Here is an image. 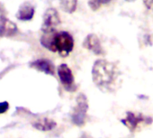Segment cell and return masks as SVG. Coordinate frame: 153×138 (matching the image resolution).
<instances>
[{"mask_svg":"<svg viewBox=\"0 0 153 138\" xmlns=\"http://www.w3.org/2000/svg\"><path fill=\"white\" fill-rule=\"evenodd\" d=\"M121 72L118 67L106 60H97L92 68V79L96 86L102 91L109 92L116 90Z\"/></svg>","mask_w":153,"mask_h":138,"instance_id":"cell-1","label":"cell"},{"mask_svg":"<svg viewBox=\"0 0 153 138\" xmlns=\"http://www.w3.org/2000/svg\"><path fill=\"white\" fill-rule=\"evenodd\" d=\"M74 48V39L68 32L54 33L52 37L51 51H58L62 57L68 56Z\"/></svg>","mask_w":153,"mask_h":138,"instance_id":"cell-2","label":"cell"},{"mask_svg":"<svg viewBox=\"0 0 153 138\" xmlns=\"http://www.w3.org/2000/svg\"><path fill=\"white\" fill-rule=\"evenodd\" d=\"M88 101L85 94L80 93L76 97V104L71 113V121L76 126H83L86 124Z\"/></svg>","mask_w":153,"mask_h":138,"instance_id":"cell-3","label":"cell"},{"mask_svg":"<svg viewBox=\"0 0 153 138\" xmlns=\"http://www.w3.org/2000/svg\"><path fill=\"white\" fill-rule=\"evenodd\" d=\"M122 124H123L129 130L131 131H135L139 125L141 123L145 124H151L152 123V118L149 116H146L142 115L141 113L136 114L133 112H127L125 118L121 120Z\"/></svg>","mask_w":153,"mask_h":138,"instance_id":"cell-4","label":"cell"},{"mask_svg":"<svg viewBox=\"0 0 153 138\" xmlns=\"http://www.w3.org/2000/svg\"><path fill=\"white\" fill-rule=\"evenodd\" d=\"M59 16L56 9L49 8L46 10L43 16V23L42 25V31L44 34L52 33L56 27L59 25Z\"/></svg>","mask_w":153,"mask_h":138,"instance_id":"cell-5","label":"cell"},{"mask_svg":"<svg viewBox=\"0 0 153 138\" xmlns=\"http://www.w3.org/2000/svg\"><path fill=\"white\" fill-rule=\"evenodd\" d=\"M58 75L61 84L68 91H74L76 90L73 73L67 64H60L59 66Z\"/></svg>","mask_w":153,"mask_h":138,"instance_id":"cell-6","label":"cell"},{"mask_svg":"<svg viewBox=\"0 0 153 138\" xmlns=\"http://www.w3.org/2000/svg\"><path fill=\"white\" fill-rule=\"evenodd\" d=\"M83 46L87 50L91 51L93 53H95L97 55H102L104 53L102 45L100 43V40L94 34H90L85 38V40L83 42Z\"/></svg>","mask_w":153,"mask_h":138,"instance_id":"cell-7","label":"cell"},{"mask_svg":"<svg viewBox=\"0 0 153 138\" xmlns=\"http://www.w3.org/2000/svg\"><path fill=\"white\" fill-rule=\"evenodd\" d=\"M30 66L33 69H36L37 71L44 72L48 75H54L55 73V68L53 63L47 60V59H39L33 61Z\"/></svg>","mask_w":153,"mask_h":138,"instance_id":"cell-8","label":"cell"},{"mask_svg":"<svg viewBox=\"0 0 153 138\" xmlns=\"http://www.w3.org/2000/svg\"><path fill=\"white\" fill-rule=\"evenodd\" d=\"M17 33L16 25L6 17H0V36L9 37Z\"/></svg>","mask_w":153,"mask_h":138,"instance_id":"cell-9","label":"cell"},{"mask_svg":"<svg viewBox=\"0 0 153 138\" xmlns=\"http://www.w3.org/2000/svg\"><path fill=\"white\" fill-rule=\"evenodd\" d=\"M33 16H34V7L30 3L23 4L16 14L17 19L21 21H29L33 17Z\"/></svg>","mask_w":153,"mask_h":138,"instance_id":"cell-10","label":"cell"},{"mask_svg":"<svg viewBox=\"0 0 153 138\" xmlns=\"http://www.w3.org/2000/svg\"><path fill=\"white\" fill-rule=\"evenodd\" d=\"M33 126L37 130L46 132V131H51V130L54 129L57 126V123L52 119L43 117L39 120H36L34 123H33Z\"/></svg>","mask_w":153,"mask_h":138,"instance_id":"cell-11","label":"cell"},{"mask_svg":"<svg viewBox=\"0 0 153 138\" xmlns=\"http://www.w3.org/2000/svg\"><path fill=\"white\" fill-rule=\"evenodd\" d=\"M59 4L63 11L68 14H71L76 10L78 1H76V0H60Z\"/></svg>","mask_w":153,"mask_h":138,"instance_id":"cell-12","label":"cell"},{"mask_svg":"<svg viewBox=\"0 0 153 138\" xmlns=\"http://www.w3.org/2000/svg\"><path fill=\"white\" fill-rule=\"evenodd\" d=\"M111 1V0H89V7L92 10L96 11L97 10L101 5H104V4H108L109 2Z\"/></svg>","mask_w":153,"mask_h":138,"instance_id":"cell-13","label":"cell"},{"mask_svg":"<svg viewBox=\"0 0 153 138\" xmlns=\"http://www.w3.org/2000/svg\"><path fill=\"white\" fill-rule=\"evenodd\" d=\"M9 108V103L7 101L0 102V114H3L7 112Z\"/></svg>","mask_w":153,"mask_h":138,"instance_id":"cell-14","label":"cell"},{"mask_svg":"<svg viewBox=\"0 0 153 138\" xmlns=\"http://www.w3.org/2000/svg\"><path fill=\"white\" fill-rule=\"evenodd\" d=\"M143 3L149 9H153V0H143Z\"/></svg>","mask_w":153,"mask_h":138,"instance_id":"cell-15","label":"cell"},{"mask_svg":"<svg viewBox=\"0 0 153 138\" xmlns=\"http://www.w3.org/2000/svg\"><path fill=\"white\" fill-rule=\"evenodd\" d=\"M81 138H88V137H87L86 135H82V136H81Z\"/></svg>","mask_w":153,"mask_h":138,"instance_id":"cell-16","label":"cell"},{"mask_svg":"<svg viewBox=\"0 0 153 138\" xmlns=\"http://www.w3.org/2000/svg\"><path fill=\"white\" fill-rule=\"evenodd\" d=\"M128 1H132V0H128Z\"/></svg>","mask_w":153,"mask_h":138,"instance_id":"cell-17","label":"cell"}]
</instances>
